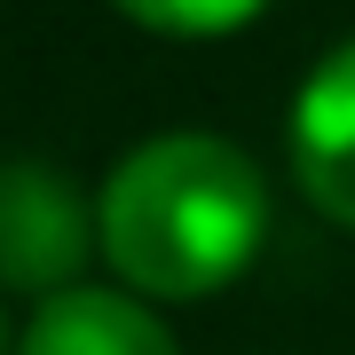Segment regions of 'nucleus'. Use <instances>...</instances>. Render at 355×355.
Segmentation results:
<instances>
[{
  "instance_id": "1",
  "label": "nucleus",
  "mask_w": 355,
  "mask_h": 355,
  "mask_svg": "<svg viewBox=\"0 0 355 355\" xmlns=\"http://www.w3.org/2000/svg\"><path fill=\"white\" fill-rule=\"evenodd\" d=\"M95 237L150 300H205L261 253L268 182L221 135H150L103 182Z\"/></svg>"
},
{
  "instance_id": "2",
  "label": "nucleus",
  "mask_w": 355,
  "mask_h": 355,
  "mask_svg": "<svg viewBox=\"0 0 355 355\" xmlns=\"http://www.w3.org/2000/svg\"><path fill=\"white\" fill-rule=\"evenodd\" d=\"M87 245H103L95 214L79 205V190L64 174H48V166H32V158L0 166V284L48 300V292L79 284Z\"/></svg>"
},
{
  "instance_id": "3",
  "label": "nucleus",
  "mask_w": 355,
  "mask_h": 355,
  "mask_svg": "<svg viewBox=\"0 0 355 355\" xmlns=\"http://www.w3.org/2000/svg\"><path fill=\"white\" fill-rule=\"evenodd\" d=\"M292 174L324 221L355 229V40L331 48L292 103Z\"/></svg>"
},
{
  "instance_id": "4",
  "label": "nucleus",
  "mask_w": 355,
  "mask_h": 355,
  "mask_svg": "<svg viewBox=\"0 0 355 355\" xmlns=\"http://www.w3.org/2000/svg\"><path fill=\"white\" fill-rule=\"evenodd\" d=\"M16 355H174L166 324L150 316L127 292H103V284H64L32 308Z\"/></svg>"
},
{
  "instance_id": "5",
  "label": "nucleus",
  "mask_w": 355,
  "mask_h": 355,
  "mask_svg": "<svg viewBox=\"0 0 355 355\" xmlns=\"http://www.w3.org/2000/svg\"><path fill=\"white\" fill-rule=\"evenodd\" d=\"M111 8H127L142 32H166V40H221L253 24L268 0H111Z\"/></svg>"
},
{
  "instance_id": "6",
  "label": "nucleus",
  "mask_w": 355,
  "mask_h": 355,
  "mask_svg": "<svg viewBox=\"0 0 355 355\" xmlns=\"http://www.w3.org/2000/svg\"><path fill=\"white\" fill-rule=\"evenodd\" d=\"M0 355H8V316H0Z\"/></svg>"
}]
</instances>
